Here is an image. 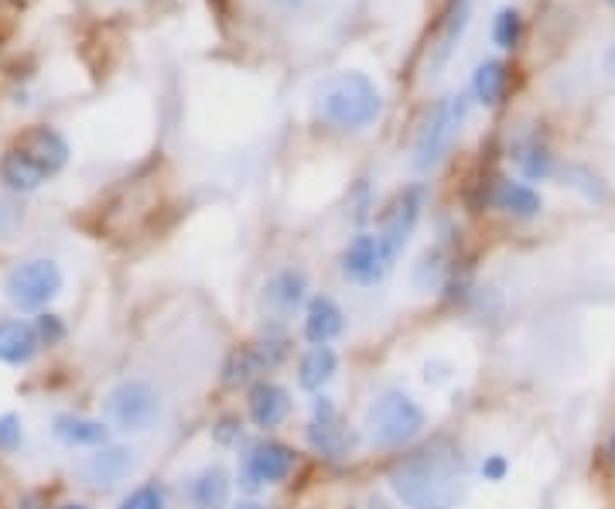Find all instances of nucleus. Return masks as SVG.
<instances>
[{
  "label": "nucleus",
  "instance_id": "nucleus-1",
  "mask_svg": "<svg viewBox=\"0 0 615 509\" xmlns=\"http://www.w3.org/2000/svg\"><path fill=\"white\" fill-rule=\"evenodd\" d=\"M387 482L407 509H458L469 496V465L458 445L438 438L400 458Z\"/></svg>",
  "mask_w": 615,
  "mask_h": 509
},
{
  "label": "nucleus",
  "instance_id": "nucleus-2",
  "mask_svg": "<svg viewBox=\"0 0 615 509\" xmlns=\"http://www.w3.org/2000/svg\"><path fill=\"white\" fill-rule=\"evenodd\" d=\"M65 165H69V141L56 126L38 123L4 150V158H0V182H4V189L24 195L41 189Z\"/></svg>",
  "mask_w": 615,
  "mask_h": 509
},
{
  "label": "nucleus",
  "instance_id": "nucleus-3",
  "mask_svg": "<svg viewBox=\"0 0 615 509\" xmlns=\"http://www.w3.org/2000/svg\"><path fill=\"white\" fill-rule=\"evenodd\" d=\"M383 113V96L366 72H336L318 93V117L336 131H366Z\"/></svg>",
  "mask_w": 615,
  "mask_h": 509
},
{
  "label": "nucleus",
  "instance_id": "nucleus-4",
  "mask_svg": "<svg viewBox=\"0 0 615 509\" xmlns=\"http://www.w3.org/2000/svg\"><path fill=\"white\" fill-rule=\"evenodd\" d=\"M366 438L373 448H403L418 441L427 427L424 407L403 390H383L366 411Z\"/></svg>",
  "mask_w": 615,
  "mask_h": 509
},
{
  "label": "nucleus",
  "instance_id": "nucleus-5",
  "mask_svg": "<svg viewBox=\"0 0 615 509\" xmlns=\"http://www.w3.org/2000/svg\"><path fill=\"white\" fill-rule=\"evenodd\" d=\"M469 120V93H448L438 104L431 107V113L424 117L418 141H414V168L418 171H431L438 165L448 147L455 144V137L461 134V123Z\"/></svg>",
  "mask_w": 615,
  "mask_h": 509
},
{
  "label": "nucleus",
  "instance_id": "nucleus-6",
  "mask_svg": "<svg viewBox=\"0 0 615 509\" xmlns=\"http://www.w3.org/2000/svg\"><path fill=\"white\" fill-rule=\"evenodd\" d=\"M107 414L126 435H144L161 421V397L144 379H123L107 393Z\"/></svg>",
  "mask_w": 615,
  "mask_h": 509
},
{
  "label": "nucleus",
  "instance_id": "nucleus-7",
  "mask_svg": "<svg viewBox=\"0 0 615 509\" xmlns=\"http://www.w3.org/2000/svg\"><path fill=\"white\" fill-rule=\"evenodd\" d=\"M62 291V270L56 260H24L8 270L4 294L17 312H41Z\"/></svg>",
  "mask_w": 615,
  "mask_h": 509
},
{
  "label": "nucleus",
  "instance_id": "nucleus-8",
  "mask_svg": "<svg viewBox=\"0 0 615 509\" xmlns=\"http://www.w3.org/2000/svg\"><path fill=\"white\" fill-rule=\"evenodd\" d=\"M424 202H427V189L424 185H407V189H400L390 198V206L383 209V216H379L376 237H379L383 250H387V257L394 264L400 260V253L410 243V237H414V229L421 222V213H424Z\"/></svg>",
  "mask_w": 615,
  "mask_h": 509
},
{
  "label": "nucleus",
  "instance_id": "nucleus-9",
  "mask_svg": "<svg viewBox=\"0 0 615 509\" xmlns=\"http://www.w3.org/2000/svg\"><path fill=\"white\" fill-rule=\"evenodd\" d=\"M298 465V455L285 441H256L243 455V469H240V486L246 493H256L264 486H280Z\"/></svg>",
  "mask_w": 615,
  "mask_h": 509
},
{
  "label": "nucleus",
  "instance_id": "nucleus-10",
  "mask_svg": "<svg viewBox=\"0 0 615 509\" xmlns=\"http://www.w3.org/2000/svg\"><path fill=\"white\" fill-rule=\"evenodd\" d=\"M342 277L359 288H376L383 277L394 270V260L387 257V250H383L376 233H359L349 240V246L342 250Z\"/></svg>",
  "mask_w": 615,
  "mask_h": 509
},
{
  "label": "nucleus",
  "instance_id": "nucleus-11",
  "mask_svg": "<svg viewBox=\"0 0 615 509\" xmlns=\"http://www.w3.org/2000/svg\"><path fill=\"white\" fill-rule=\"evenodd\" d=\"M137 472V458L123 445H102L80 462V478L93 489H117Z\"/></svg>",
  "mask_w": 615,
  "mask_h": 509
},
{
  "label": "nucleus",
  "instance_id": "nucleus-12",
  "mask_svg": "<svg viewBox=\"0 0 615 509\" xmlns=\"http://www.w3.org/2000/svg\"><path fill=\"white\" fill-rule=\"evenodd\" d=\"M246 411H250V421L256 427H277L285 424L288 414H291V393L274 384V379H256L250 387V397H246Z\"/></svg>",
  "mask_w": 615,
  "mask_h": 509
},
{
  "label": "nucleus",
  "instance_id": "nucleus-13",
  "mask_svg": "<svg viewBox=\"0 0 615 509\" xmlns=\"http://www.w3.org/2000/svg\"><path fill=\"white\" fill-rule=\"evenodd\" d=\"M304 301H308V277L298 267L277 270L261 291V304L274 315H291V312L301 308Z\"/></svg>",
  "mask_w": 615,
  "mask_h": 509
},
{
  "label": "nucleus",
  "instance_id": "nucleus-14",
  "mask_svg": "<svg viewBox=\"0 0 615 509\" xmlns=\"http://www.w3.org/2000/svg\"><path fill=\"white\" fill-rule=\"evenodd\" d=\"M346 332V312L328 294L308 298L304 308V339L312 346H328Z\"/></svg>",
  "mask_w": 615,
  "mask_h": 509
},
{
  "label": "nucleus",
  "instance_id": "nucleus-15",
  "mask_svg": "<svg viewBox=\"0 0 615 509\" xmlns=\"http://www.w3.org/2000/svg\"><path fill=\"white\" fill-rule=\"evenodd\" d=\"M229 486H233V478L222 465H205L185 482V499L192 509H226Z\"/></svg>",
  "mask_w": 615,
  "mask_h": 509
},
{
  "label": "nucleus",
  "instance_id": "nucleus-16",
  "mask_svg": "<svg viewBox=\"0 0 615 509\" xmlns=\"http://www.w3.org/2000/svg\"><path fill=\"white\" fill-rule=\"evenodd\" d=\"M490 202L499 213H506L512 219H536L544 213L541 192H536L533 185H527V182H512V178H499V182L493 185Z\"/></svg>",
  "mask_w": 615,
  "mask_h": 509
},
{
  "label": "nucleus",
  "instance_id": "nucleus-17",
  "mask_svg": "<svg viewBox=\"0 0 615 509\" xmlns=\"http://www.w3.org/2000/svg\"><path fill=\"white\" fill-rule=\"evenodd\" d=\"M41 349V339L35 332V325L21 318H4L0 322V363L8 366H24L32 363Z\"/></svg>",
  "mask_w": 615,
  "mask_h": 509
},
{
  "label": "nucleus",
  "instance_id": "nucleus-18",
  "mask_svg": "<svg viewBox=\"0 0 615 509\" xmlns=\"http://www.w3.org/2000/svg\"><path fill=\"white\" fill-rule=\"evenodd\" d=\"M339 373V355L331 346H312L298 363V387L308 393H322Z\"/></svg>",
  "mask_w": 615,
  "mask_h": 509
},
{
  "label": "nucleus",
  "instance_id": "nucleus-19",
  "mask_svg": "<svg viewBox=\"0 0 615 509\" xmlns=\"http://www.w3.org/2000/svg\"><path fill=\"white\" fill-rule=\"evenodd\" d=\"M51 435L69 448H102L110 441L107 424L93 417H80V414H59L51 421Z\"/></svg>",
  "mask_w": 615,
  "mask_h": 509
},
{
  "label": "nucleus",
  "instance_id": "nucleus-20",
  "mask_svg": "<svg viewBox=\"0 0 615 509\" xmlns=\"http://www.w3.org/2000/svg\"><path fill=\"white\" fill-rule=\"evenodd\" d=\"M267 369H270V363H267V355H264L261 342L240 346V349L229 352V360H226V366H222V384L237 390V387L253 384V379H261Z\"/></svg>",
  "mask_w": 615,
  "mask_h": 509
},
{
  "label": "nucleus",
  "instance_id": "nucleus-21",
  "mask_svg": "<svg viewBox=\"0 0 615 509\" xmlns=\"http://www.w3.org/2000/svg\"><path fill=\"white\" fill-rule=\"evenodd\" d=\"M512 161H517V171L527 178V182H547V178L557 171L551 147L541 137H523L512 144Z\"/></svg>",
  "mask_w": 615,
  "mask_h": 509
},
{
  "label": "nucleus",
  "instance_id": "nucleus-22",
  "mask_svg": "<svg viewBox=\"0 0 615 509\" xmlns=\"http://www.w3.org/2000/svg\"><path fill=\"white\" fill-rule=\"evenodd\" d=\"M509 89V69L503 59H485L479 62L475 75H472V96L482 107H496L503 104V96Z\"/></svg>",
  "mask_w": 615,
  "mask_h": 509
},
{
  "label": "nucleus",
  "instance_id": "nucleus-23",
  "mask_svg": "<svg viewBox=\"0 0 615 509\" xmlns=\"http://www.w3.org/2000/svg\"><path fill=\"white\" fill-rule=\"evenodd\" d=\"M472 17V0H448V11L438 32V52H434V65H445L455 52V45L461 41Z\"/></svg>",
  "mask_w": 615,
  "mask_h": 509
},
{
  "label": "nucleus",
  "instance_id": "nucleus-24",
  "mask_svg": "<svg viewBox=\"0 0 615 509\" xmlns=\"http://www.w3.org/2000/svg\"><path fill=\"white\" fill-rule=\"evenodd\" d=\"M308 445H312V451L325 455V458H342L349 451V435L339 427V417L331 421H312L304 431Z\"/></svg>",
  "mask_w": 615,
  "mask_h": 509
},
{
  "label": "nucleus",
  "instance_id": "nucleus-25",
  "mask_svg": "<svg viewBox=\"0 0 615 509\" xmlns=\"http://www.w3.org/2000/svg\"><path fill=\"white\" fill-rule=\"evenodd\" d=\"M523 38V14L517 8H503L493 17V45L503 48V52H512Z\"/></svg>",
  "mask_w": 615,
  "mask_h": 509
},
{
  "label": "nucleus",
  "instance_id": "nucleus-26",
  "mask_svg": "<svg viewBox=\"0 0 615 509\" xmlns=\"http://www.w3.org/2000/svg\"><path fill=\"white\" fill-rule=\"evenodd\" d=\"M117 509H168V489L161 482H144V486L126 493Z\"/></svg>",
  "mask_w": 615,
  "mask_h": 509
},
{
  "label": "nucleus",
  "instance_id": "nucleus-27",
  "mask_svg": "<svg viewBox=\"0 0 615 509\" xmlns=\"http://www.w3.org/2000/svg\"><path fill=\"white\" fill-rule=\"evenodd\" d=\"M418 284L421 288H434V284H442V277H445V257H442V250H427L421 264H418Z\"/></svg>",
  "mask_w": 615,
  "mask_h": 509
},
{
  "label": "nucleus",
  "instance_id": "nucleus-28",
  "mask_svg": "<svg viewBox=\"0 0 615 509\" xmlns=\"http://www.w3.org/2000/svg\"><path fill=\"white\" fill-rule=\"evenodd\" d=\"M35 332H38L41 346H59V342L65 339V325H62V318H59V315L41 312V315L35 318Z\"/></svg>",
  "mask_w": 615,
  "mask_h": 509
},
{
  "label": "nucleus",
  "instance_id": "nucleus-29",
  "mask_svg": "<svg viewBox=\"0 0 615 509\" xmlns=\"http://www.w3.org/2000/svg\"><path fill=\"white\" fill-rule=\"evenodd\" d=\"M240 438H243V421H240V417L226 414V417L216 421V427H213V441H216V445L233 448V445H240Z\"/></svg>",
  "mask_w": 615,
  "mask_h": 509
},
{
  "label": "nucleus",
  "instance_id": "nucleus-30",
  "mask_svg": "<svg viewBox=\"0 0 615 509\" xmlns=\"http://www.w3.org/2000/svg\"><path fill=\"white\" fill-rule=\"evenodd\" d=\"M24 441V424L17 414H0V451H17Z\"/></svg>",
  "mask_w": 615,
  "mask_h": 509
},
{
  "label": "nucleus",
  "instance_id": "nucleus-31",
  "mask_svg": "<svg viewBox=\"0 0 615 509\" xmlns=\"http://www.w3.org/2000/svg\"><path fill=\"white\" fill-rule=\"evenodd\" d=\"M482 478L485 482H503L509 475V462H506V455H485V462L479 465Z\"/></svg>",
  "mask_w": 615,
  "mask_h": 509
},
{
  "label": "nucleus",
  "instance_id": "nucleus-32",
  "mask_svg": "<svg viewBox=\"0 0 615 509\" xmlns=\"http://www.w3.org/2000/svg\"><path fill=\"white\" fill-rule=\"evenodd\" d=\"M17 222H21V209L0 198V237H11Z\"/></svg>",
  "mask_w": 615,
  "mask_h": 509
},
{
  "label": "nucleus",
  "instance_id": "nucleus-33",
  "mask_svg": "<svg viewBox=\"0 0 615 509\" xmlns=\"http://www.w3.org/2000/svg\"><path fill=\"white\" fill-rule=\"evenodd\" d=\"M424 379H427V384H434V387H442V384H448V379H451V366L448 363H427L424 366Z\"/></svg>",
  "mask_w": 615,
  "mask_h": 509
},
{
  "label": "nucleus",
  "instance_id": "nucleus-34",
  "mask_svg": "<svg viewBox=\"0 0 615 509\" xmlns=\"http://www.w3.org/2000/svg\"><path fill=\"white\" fill-rule=\"evenodd\" d=\"M14 509H48V506H45L41 493H24V496L14 502Z\"/></svg>",
  "mask_w": 615,
  "mask_h": 509
},
{
  "label": "nucleus",
  "instance_id": "nucleus-35",
  "mask_svg": "<svg viewBox=\"0 0 615 509\" xmlns=\"http://www.w3.org/2000/svg\"><path fill=\"white\" fill-rule=\"evenodd\" d=\"M605 455H608V465L615 469V431H612L608 441H605Z\"/></svg>",
  "mask_w": 615,
  "mask_h": 509
},
{
  "label": "nucleus",
  "instance_id": "nucleus-36",
  "mask_svg": "<svg viewBox=\"0 0 615 509\" xmlns=\"http://www.w3.org/2000/svg\"><path fill=\"white\" fill-rule=\"evenodd\" d=\"M233 509H267V506H261V502H253V499H246V502H237Z\"/></svg>",
  "mask_w": 615,
  "mask_h": 509
},
{
  "label": "nucleus",
  "instance_id": "nucleus-37",
  "mask_svg": "<svg viewBox=\"0 0 615 509\" xmlns=\"http://www.w3.org/2000/svg\"><path fill=\"white\" fill-rule=\"evenodd\" d=\"M274 4H285V8H298V4H304V0H274Z\"/></svg>",
  "mask_w": 615,
  "mask_h": 509
},
{
  "label": "nucleus",
  "instance_id": "nucleus-38",
  "mask_svg": "<svg viewBox=\"0 0 615 509\" xmlns=\"http://www.w3.org/2000/svg\"><path fill=\"white\" fill-rule=\"evenodd\" d=\"M59 509H89V506H83V502H62Z\"/></svg>",
  "mask_w": 615,
  "mask_h": 509
},
{
  "label": "nucleus",
  "instance_id": "nucleus-39",
  "mask_svg": "<svg viewBox=\"0 0 615 509\" xmlns=\"http://www.w3.org/2000/svg\"><path fill=\"white\" fill-rule=\"evenodd\" d=\"M608 4H612V8H615V0H608Z\"/></svg>",
  "mask_w": 615,
  "mask_h": 509
}]
</instances>
